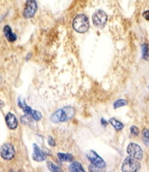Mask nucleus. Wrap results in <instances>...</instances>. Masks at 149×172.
I'll return each instance as SVG.
<instances>
[{
    "label": "nucleus",
    "mask_w": 149,
    "mask_h": 172,
    "mask_svg": "<svg viewBox=\"0 0 149 172\" xmlns=\"http://www.w3.org/2000/svg\"><path fill=\"white\" fill-rule=\"evenodd\" d=\"M74 114H75L74 109L70 106H66L53 112V115L51 116V120L53 123L64 122L70 120L74 116Z\"/></svg>",
    "instance_id": "nucleus-1"
},
{
    "label": "nucleus",
    "mask_w": 149,
    "mask_h": 172,
    "mask_svg": "<svg viewBox=\"0 0 149 172\" xmlns=\"http://www.w3.org/2000/svg\"><path fill=\"white\" fill-rule=\"evenodd\" d=\"M72 26L76 32L79 34H83L87 32L89 27V23L88 17L85 15H78L74 18L72 22Z\"/></svg>",
    "instance_id": "nucleus-2"
},
{
    "label": "nucleus",
    "mask_w": 149,
    "mask_h": 172,
    "mask_svg": "<svg viewBox=\"0 0 149 172\" xmlns=\"http://www.w3.org/2000/svg\"><path fill=\"white\" fill-rule=\"evenodd\" d=\"M140 163L137 161V159L133 158L131 156L125 159L122 164V171L125 172H136L139 170Z\"/></svg>",
    "instance_id": "nucleus-3"
},
{
    "label": "nucleus",
    "mask_w": 149,
    "mask_h": 172,
    "mask_svg": "<svg viewBox=\"0 0 149 172\" xmlns=\"http://www.w3.org/2000/svg\"><path fill=\"white\" fill-rule=\"evenodd\" d=\"M108 20V16L103 10H97L93 14L92 21L98 28H103Z\"/></svg>",
    "instance_id": "nucleus-4"
},
{
    "label": "nucleus",
    "mask_w": 149,
    "mask_h": 172,
    "mask_svg": "<svg viewBox=\"0 0 149 172\" xmlns=\"http://www.w3.org/2000/svg\"><path fill=\"white\" fill-rule=\"evenodd\" d=\"M18 105L20 108H22V110L26 112V114L30 115L34 120H40L42 119V114L41 112H37V111H34L31 107L27 106L26 104L25 103V101L21 98H18Z\"/></svg>",
    "instance_id": "nucleus-5"
},
{
    "label": "nucleus",
    "mask_w": 149,
    "mask_h": 172,
    "mask_svg": "<svg viewBox=\"0 0 149 172\" xmlns=\"http://www.w3.org/2000/svg\"><path fill=\"white\" fill-rule=\"evenodd\" d=\"M16 155V149L13 145L11 144H4L1 147V157L4 159L10 160Z\"/></svg>",
    "instance_id": "nucleus-6"
},
{
    "label": "nucleus",
    "mask_w": 149,
    "mask_h": 172,
    "mask_svg": "<svg viewBox=\"0 0 149 172\" xmlns=\"http://www.w3.org/2000/svg\"><path fill=\"white\" fill-rule=\"evenodd\" d=\"M87 158L91 163L98 166L99 169H104L106 167V163L105 161L103 160V159L100 158L94 150H89L87 153Z\"/></svg>",
    "instance_id": "nucleus-7"
},
{
    "label": "nucleus",
    "mask_w": 149,
    "mask_h": 172,
    "mask_svg": "<svg viewBox=\"0 0 149 172\" xmlns=\"http://www.w3.org/2000/svg\"><path fill=\"white\" fill-rule=\"evenodd\" d=\"M127 151L129 156H131L133 158L137 159H141L143 158V150L141 149V147L136 143H130L127 149Z\"/></svg>",
    "instance_id": "nucleus-8"
},
{
    "label": "nucleus",
    "mask_w": 149,
    "mask_h": 172,
    "mask_svg": "<svg viewBox=\"0 0 149 172\" xmlns=\"http://www.w3.org/2000/svg\"><path fill=\"white\" fill-rule=\"evenodd\" d=\"M37 10V5L35 0H27L25 11H24V17L26 18H31L35 16Z\"/></svg>",
    "instance_id": "nucleus-9"
},
{
    "label": "nucleus",
    "mask_w": 149,
    "mask_h": 172,
    "mask_svg": "<svg viewBox=\"0 0 149 172\" xmlns=\"http://www.w3.org/2000/svg\"><path fill=\"white\" fill-rule=\"evenodd\" d=\"M6 122H7V125L10 129H16L17 128L18 122L15 114L9 112L7 114L6 116Z\"/></svg>",
    "instance_id": "nucleus-10"
},
{
    "label": "nucleus",
    "mask_w": 149,
    "mask_h": 172,
    "mask_svg": "<svg viewBox=\"0 0 149 172\" xmlns=\"http://www.w3.org/2000/svg\"><path fill=\"white\" fill-rule=\"evenodd\" d=\"M33 158L35 161L41 162L45 160V154L40 149V148L37 146L36 144H34V154H33Z\"/></svg>",
    "instance_id": "nucleus-11"
},
{
    "label": "nucleus",
    "mask_w": 149,
    "mask_h": 172,
    "mask_svg": "<svg viewBox=\"0 0 149 172\" xmlns=\"http://www.w3.org/2000/svg\"><path fill=\"white\" fill-rule=\"evenodd\" d=\"M4 34L7 38V40L8 42H14L17 40V35L15 34H13L12 30H11V27L9 26H6L4 27Z\"/></svg>",
    "instance_id": "nucleus-12"
},
{
    "label": "nucleus",
    "mask_w": 149,
    "mask_h": 172,
    "mask_svg": "<svg viewBox=\"0 0 149 172\" xmlns=\"http://www.w3.org/2000/svg\"><path fill=\"white\" fill-rule=\"evenodd\" d=\"M69 170L70 171L72 172H84V169L82 168V165L79 162H76V161H74V162H72V163L70 164V166H69Z\"/></svg>",
    "instance_id": "nucleus-13"
},
{
    "label": "nucleus",
    "mask_w": 149,
    "mask_h": 172,
    "mask_svg": "<svg viewBox=\"0 0 149 172\" xmlns=\"http://www.w3.org/2000/svg\"><path fill=\"white\" fill-rule=\"evenodd\" d=\"M109 123L113 126V128L116 129V130H118V131H120L121 129H123L124 128V124H123L122 122H120L119 120H116L115 118H111V119H109Z\"/></svg>",
    "instance_id": "nucleus-14"
},
{
    "label": "nucleus",
    "mask_w": 149,
    "mask_h": 172,
    "mask_svg": "<svg viewBox=\"0 0 149 172\" xmlns=\"http://www.w3.org/2000/svg\"><path fill=\"white\" fill-rule=\"evenodd\" d=\"M58 158L60 159L61 161H72L74 159L72 155L69 154V153H62V152H59L58 154Z\"/></svg>",
    "instance_id": "nucleus-15"
},
{
    "label": "nucleus",
    "mask_w": 149,
    "mask_h": 172,
    "mask_svg": "<svg viewBox=\"0 0 149 172\" xmlns=\"http://www.w3.org/2000/svg\"><path fill=\"white\" fill-rule=\"evenodd\" d=\"M142 136H143V142L149 146V129H145L142 131Z\"/></svg>",
    "instance_id": "nucleus-16"
},
{
    "label": "nucleus",
    "mask_w": 149,
    "mask_h": 172,
    "mask_svg": "<svg viewBox=\"0 0 149 172\" xmlns=\"http://www.w3.org/2000/svg\"><path fill=\"white\" fill-rule=\"evenodd\" d=\"M126 105H127V102L126 100L119 99V100H118V101H116V102H115L113 107H114L115 109H118V108H120V107L126 106Z\"/></svg>",
    "instance_id": "nucleus-17"
},
{
    "label": "nucleus",
    "mask_w": 149,
    "mask_h": 172,
    "mask_svg": "<svg viewBox=\"0 0 149 172\" xmlns=\"http://www.w3.org/2000/svg\"><path fill=\"white\" fill-rule=\"evenodd\" d=\"M142 48H143V58H144L145 60H148L149 53H148V45H147V43H144V44H143V46H142Z\"/></svg>",
    "instance_id": "nucleus-18"
},
{
    "label": "nucleus",
    "mask_w": 149,
    "mask_h": 172,
    "mask_svg": "<svg viewBox=\"0 0 149 172\" xmlns=\"http://www.w3.org/2000/svg\"><path fill=\"white\" fill-rule=\"evenodd\" d=\"M47 166H48V169L51 170V171H54V172H57V171H61V169L56 166V165H54L52 162H47Z\"/></svg>",
    "instance_id": "nucleus-19"
},
{
    "label": "nucleus",
    "mask_w": 149,
    "mask_h": 172,
    "mask_svg": "<svg viewBox=\"0 0 149 172\" xmlns=\"http://www.w3.org/2000/svg\"><path fill=\"white\" fill-rule=\"evenodd\" d=\"M130 132H131L132 135H134V136H137V135H138V133H139V130H138V129H137L136 126H132L131 128H130Z\"/></svg>",
    "instance_id": "nucleus-20"
},
{
    "label": "nucleus",
    "mask_w": 149,
    "mask_h": 172,
    "mask_svg": "<svg viewBox=\"0 0 149 172\" xmlns=\"http://www.w3.org/2000/svg\"><path fill=\"white\" fill-rule=\"evenodd\" d=\"M89 171H100L101 169H99L98 166L94 165L93 163H91L89 165Z\"/></svg>",
    "instance_id": "nucleus-21"
},
{
    "label": "nucleus",
    "mask_w": 149,
    "mask_h": 172,
    "mask_svg": "<svg viewBox=\"0 0 149 172\" xmlns=\"http://www.w3.org/2000/svg\"><path fill=\"white\" fill-rule=\"evenodd\" d=\"M48 143H49V145H51V146H55V142H54V140H53V138H49V139H48Z\"/></svg>",
    "instance_id": "nucleus-22"
},
{
    "label": "nucleus",
    "mask_w": 149,
    "mask_h": 172,
    "mask_svg": "<svg viewBox=\"0 0 149 172\" xmlns=\"http://www.w3.org/2000/svg\"><path fill=\"white\" fill-rule=\"evenodd\" d=\"M143 16H144V17H145V19H147V21H149V10L146 11V12H144Z\"/></svg>",
    "instance_id": "nucleus-23"
},
{
    "label": "nucleus",
    "mask_w": 149,
    "mask_h": 172,
    "mask_svg": "<svg viewBox=\"0 0 149 172\" xmlns=\"http://www.w3.org/2000/svg\"><path fill=\"white\" fill-rule=\"evenodd\" d=\"M100 121H101V122H102V123H103V125H104V126H106V125H107V122H106V120H104V119H103V118H102V119H101V120H100Z\"/></svg>",
    "instance_id": "nucleus-24"
}]
</instances>
